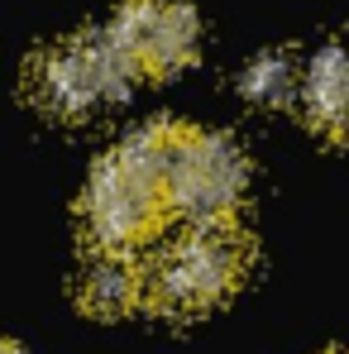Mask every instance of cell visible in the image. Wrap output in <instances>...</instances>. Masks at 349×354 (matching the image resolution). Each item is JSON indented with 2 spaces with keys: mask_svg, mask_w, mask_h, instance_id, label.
Returning <instances> with one entry per match:
<instances>
[{
  "mask_svg": "<svg viewBox=\"0 0 349 354\" xmlns=\"http://www.w3.org/2000/svg\"><path fill=\"white\" fill-rule=\"evenodd\" d=\"M301 111L316 134L349 144V48L326 44L301 72Z\"/></svg>",
  "mask_w": 349,
  "mask_h": 354,
  "instance_id": "cell-7",
  "label": "cell"
},
{
  "mask_svg": "<svg viewBox=\"0 0 349 354\" xmlns=\"http://www.w3.org/2000/svg\"><path fill=\"white\" fill-rule=\"evenodd\" d=\"M139 72L115 48L106 29L82 34V39H58L44 53H34L24 67V96L34 111L53 120H82L96 106L120 101Z\"/></svg>",
  "mask_w": 349,
  "mask_h": 354,
  "instance_id": "cell-2",
  "label": "cell"
},
{
  "mask_svg": "<svg viewBox=\"0 0 349 354\" xmlns=\"http://www.w3.org/2000/svg\"><path fill=\"white\" fill-rule=\"evenodd\" d=\"M77 301L86 316L120 321L149 301V268L124 249H91L77 278Z\"/></svg>",
  "mask_w": 349,
  "mask_h": 354,
  "instance_id": "cell-6",
  "label": "cell"
},
{
  "mask_svg": "<svg viewBox=\"0 0 349 354\" xmlns=\"http://www.w3.org/2000/svg\"><path fill=\"white\" fill-rule=\"evenodd\" d=\"M168 216H177V211H173L163 173H153L134 153L111 149L91 168L86 192H82V225H86L91 249H124V254H134L153 235H163Z\"/></svg>",
  "mask_w": 349,
  "mask_h": 354,
  "instance_id": "cell-3",
  "label": "cell"
},
{
  "mask_svg": "<svg viewBox=\"0 0 349 354\" xmlns=\"http://www.w3.org/2000/svg\"><path fill=\"white\" fill-rule=\"evenodd\" d=\"M249 192V158L230 134L182 124L177 153L168 168L173 211L187 221H225L244 206Z\"/></svg>",
  "mask_w": 349,
  "mask_h": 354,
  "instance_id": "cell-4",
  "label": "cell"
},
{
  "mask_svg": "<svg viewBox=\"0 0 349 354\" xmlns=\"http://www.w3.org/2000/svg\"><path fill=\"white\" fill-rule=\"evenodd\" d=\"M5 354H19V345H5Z\"/></svg>",
  "mask_w": 349,
  "mask_h": 354,
  "instance_id": "cell-9",
  "label": "cell"
},
{
  "mask_svg": "<svg viewBox=\"0 0 349 354\" xmlns=\"http://www.w3.org/2000/svg\"><path fill=\"white\" fill-rule=\"evenodd\" d=\"M115 48L139 77H173L201 48V19L187 0H124L106 24Z\"/></svg>",
  "mask_w": 349,
  "mask_h": 354,
  "instance_id": "cell-5",
  "label": "cell"
},
{
  "mask_svg": "<svg viewBox=\"0 0 349 354\" xmlns=\"http://www.w3.org/2000/svg\"><path fill=\"white\" fill-rule=\"evenodd\" d=\"M254 268V235L225 221H191L149 263V306L163 316H201L230 301Z\"/></svg>",
  "mask_w": 349,
  "mask_h": 354,
  "instance_id": "cell-1",
  "label": "cell"
},
{
  "mask_svg": "<svg viewBox=\"0 0 349 354\" xmlns=\"http://www.w3.org/2000/svg\"><path fill=\"white\" fill-rule=\"evenodd\" d=\"M326 354H349V350H326Z\"/></svg>",
  "mask_w": 349,
  "mask_h": 354,
  "instance_id": "cell-10",
  "label": "cell"
},
{
  "mask_svg": "<svg viewBox=\"0 0 349 354\" xmlns=\"http://www.w3.org/2000/svg\"><path fill=\"white\" fill-rule=\"evenodd\" d=\"M301 72L306 67H296L287 53H258V58L244 67V77H239V91L249 96V101H258V106H283L292 96H301Z\"/></svg>",
  "mask_w": 349,
  "mask_h": 354,
  "instance_id": "cell-8",
  "label": "cell"
}]
</instances>
